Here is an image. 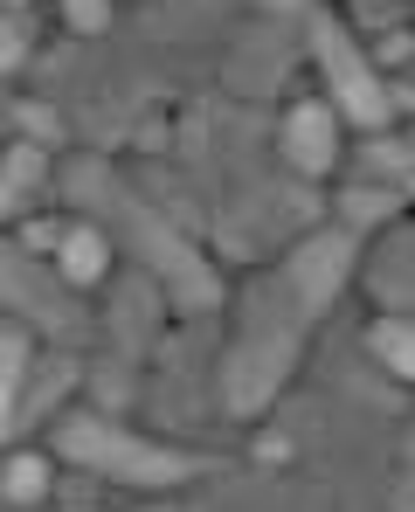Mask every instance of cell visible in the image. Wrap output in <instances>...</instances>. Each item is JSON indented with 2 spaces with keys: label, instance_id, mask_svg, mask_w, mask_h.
I'll return each instance as SVG.
<instances>
[{
  "label": "cell",
  "instance_id": "1",
  "mask_svg": "<svg viewBox=\"0 0 415 512\" xmlns=\"http://www.w3.org/2000/svg\"><path fill=\"white\" fill-rule=\"evenodd\" d=\"M63 450L83 457V464H97V471H111V478H132V485H173V478L194 471L187 457L139 450L132 436H111V429H97V423H70V429H63Z\"/></svg>",
  "mask_w": 415,
  "mask_h": 512
},
{
  "label": "cell",
  "instance_id": "2",
  "mask_svg": "<svg viewBox=\"0 0 415 512\" xmlns=\"http://www.w3.org/2000/svg\"><path fill=\"white\" fill-rule=\"evenodd\" d=\"M319 49H326V77H332V90L346 97V111H353L360 125H381V118H388V104H381V84L367 77L360 49H353L332 21H319Z\"/></svg>",
  "mask_w": 415,
  "mask_h": 512
},
{
  "label": "cell",
  "instance_id": "3",
  "mask_svg": "<svg viewBox=\"0 0 415 512\" xmlns=\"http://www.w3.org/2000/svg\"><path fill=\"white\" fill-rule=\"evenodd\" d=\"M284 360H291V340H270V346H256V353H243V360L229 367V409H236V416H249V409L270 402Z\"/></svg>",
  "mask_w": 415,
  "mask_h": 512
},
{
  "label": "cell",
  "instance_id": "4",
  "mask_svg": "<svg viewBox=\"0 0 415 512\" xmlns=\"http://www.w3.org/2000/svg\"><path fill=\"white\" fill-rule=\"evenodd\" d=\"M332 146H339V132H332L326 104L291 111V125H284V153H291V167H298V173H326L332 167Z\"/></svg>",
  "mask_w": 415,
  "mask_h": 512
},
{
  "label": "cell",
  "instance_id": "5",
  "mask_svg": "<svg viewBox=\"0 0 415 512\" xmlns=\"http://www.w3.org/2000/svg\"><path fill=\"white\" fill-rule=\"evenodd\" d=\"M346 256H353V243H346V236H326V243H305V250H298L291 277H298L305 305H326L332 291H339V277H346Z\"/></svg>",
  "mask_w": 415,
  "mask_h": 512
},
{
  "label": "cell",
  "instance_id": "6",
  "mask_svg": "<svg viewBox=\"0 0 415 512\" xmlns=\"http://www.w3.org/2000/svg\"><path fill=\"white\" fill-rule=\"evenodd\" d=\"M21 360H28L21 333H0V436H7V416H14V381H21Z\"/></svg>",
  "mask_w": 415,
  "mask_h": 512
},
{
  "label": "cell",
  "instance_id": "7",
  "mask_svg": "<svg viewBox=\"0 0 415 512\" xmlns=\"http://www.w3.org/2000/svg\"><path fill=\"white\" fill-rule=\"evenodd\" d=\"M97 270H104V243H97V236H70V243H63V277H70V284H90Z\"/></svg>",
  "mask_w": 415,
  "mask_h": 512
},
{
  "label": "cell",
  "instance_id": "8",
  "mask_svg": "<svg viewBox=\"0 0 415 512\" xmlns=\"http://www.w3.org/2000/svg\"><path fill=\"white\" fill-rule=\"evenodd\" d=\"M374 346H381V360H388V367H395L402 381L415 374V346H409V326H381V333H374Z\"/></svg>",
  "mask_w": 415,
  "mask_h": 512
},
{
  "label": "cell",
  "instance_id": "9",
  "mask_svg": "<svg viewBox=\"0 0 415 512\" xmlns=\"http://www.w3.org/2000/svg\"><path fill=\"white\" fill-rule=\"evenodd\" d=\"M7 499H42V464H35V457H21V464L7 471Z\"/></svg>",
  "mask_w": 415,
  "mask_h": 512
},
{
  "label": "cell",
  "instance_id": "10",
  "mask_svg": "<svg viewBox=\"0 0 415 512\" xmlns=\"http://www.w3.org/2000/svg\"><path fill=\"white\" fill-rule=\"evenodd\" d=\"M7 180L28 187V180H35V153H14V160H7Z\"/></svg>",
  "mask_w": 415,
  "mask_h": 512
},
{
  "label": "cell",
  "instance_id": "11",
  "mask_svg": "<svg viewBox=\"0 0 415 512\" xmlns=\"http://www.w3.org/2000/svg\"><path fill=\"white\" fill-rule=\"evenodd\" d=\"M70 14H77V28H97V21H104V7H97V0H70Z\"/></svg>",
  "mask_w": 415,
  "mask_h": 512
},
{
  "label": "cell",
  "instance_id": "12",
  "mask_svg": "<svg viewBox=\"0 0 415 512\" xmlns=\"http://www.w3.org/2000/svg\"><path fill=\"white\" fill-rule=\"evenodd\" d=\"M7 63H14V28L0 21V70H7Z\"/></svg>",
  "mask_w": 415,
  "mask_h": 512
},
{
  "label": "cell",
  "instance_id": "13",
  "mask_svg": "<svg viewBox=\"0 0 415 512\" xmlns=\"http://www.w3.org/2000/svg\"><path fill=\"white\" fill-rule=\"evenodd\" d=\"M7 201H14V180H7V173H0V215H7Z\"/></svg>",
  "mask_w": 415,
  "mask_h": 512
}]
</instances>
